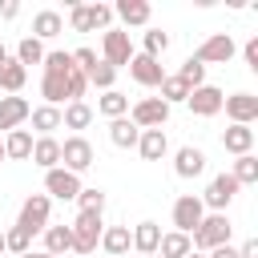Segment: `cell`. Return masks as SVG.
Instances as JSON below:
<instances>
[{
	"mask_svg": "<svg viewBox=\"0 0 258 258\" xmlns=\"http://www.w3.org/2000/svg\"><path fill=\"white\" fill-rule=\"evenodd\" d=\"M189 246L198 254H210L214 246H230V218L226 214H206L198 222V230L189 234Z\"/></svg>",
	"mask_w": 258,
	"mask_h": 258,
	"instance_id": "obj_1",
	"label": "cell"
},
{
	"mask_svg": "<svg viewBox=\"0 0 258 258\" xmlns=\"http://www.w3.org/2000/svg\"><path fill=\"white\" fill-rule=\"evenodd\" d=\"M69 234H73V250H77L81 258H89V254L101 246L105 222H101V214H77L73 226H69Z\"/></svg>",
	"mask_w": 258,
	"mask_h": 258,
	"instance_id": "obj_2",
	"label": "cell"
},
{
	"mask_svg": "<svg viewBox=\"0 0 258 258\" xmlns=\"http://www.w3.org/2000/svg\"><path fill=\"white\" fill-rule=\"evenodd\" d=\"M48 214H52V198H48V194H28L24 206H20L16 226H20L28 238H32V234H44V230H48Z\"/></svg>",
	"mask_w": 258,
	"mask_h": 258,
	"instance_id": "obj_3",
	"label": "cell"
},
{
	"mask_svg": "<svg viewBox=\"0 0 258 258\" xmlns=\"http://www.w3.org/2000/svg\"><path fill=\"white\" fill-rule=\"evenodd\" d=\"M101 60L109 69H125L133 60V40H129L125 28H105V36H101Z\"/></svg>",
	"mask_w": 258,
	"mask_h": 258,
	"instance_id": "obj_4",
	"label": "cell"
},
{
	"mask_svg": "<svg viewBox=\"0 0 258 258\" xmlns=\"http://www.w3.org/2000/svg\"><path fill=\"white\" fill-rule=\"evenodd\" d=\"M97 161V153H93V145L81 137V133H73V137H64L60 141V169H69V173H85L89 165Z\"/></svg>",
	"mask_w": 258,
	"mask_h": 258,
	"instance_id": "obj_5",
	"label": "cell"
},
{
	"mask_svg": "<svg viewBox=\"0 0 258 258\" xmlns=\"http://www.w3.org/2000/svg\"><path fill=\"white\" fill-rule=\"evenodd\" d=\"M234 52H238L234 36H230V32H214V36H206V40L198 44L194 60H202V64H230Z\"/></svg>",
	"mask_w": 258,
	"mask_h": 258,
	"instance_id": "obj_6",
	"label": "cell"
},
{
	"mask_svg": "<svg viewBox=\"0 0 258 258\" xmlns=\"http://www.w3.org/2000/svg\"><path fill=\"white\" fill-rule=\"evenodd\" d=\"M129 121H133L137 129H161V125L169 121V105H165L161 97H141V101L129 109Z\"/></svg>",
	"mask_w": 258,
	"mask_h": 258,
	"instance_id": "obj_7",
	"label": "cell"
},
{
	"mask_svg": "<svg viewBox=\"0 0 258 258\" xmlns=\"http://www.w3.org/2000/svg\"><path fill=\"white\" fill-rule=\"evenodd\" d=\"M242 185L230 177V173H218L210 185H206V194H202V206L210 210V214H226V206L234 202V194H238Z\"/></svg>",
	"mask_w": 258,
	"mask_h": 258,
	"instance_id": "obj_8",
	"label": "cell"
},
{
	"mask_svg": "<svg viewBox=\"0 0 258 258\" xmlns=\"http://www.w3.org/2000/svg\"><path fill=\"white\" fill-rule=\"evenodd\" d=\"M202 218H206V206H202L198 194H181V198L173 202V230H177V234H194Z\"/></svg>",
	"mask_w": 258,
	"mask_h": 258,
	"instance_id": "obj_9",
	"label": "cell"
},
{
	"mask_svg": "<svg viewBox=\"0 0 258 258\" xmlns=\"http://www.w3.org/2000/svg\"><path fill=\"white\" fill-rule=\"evenodd\" d=\"M222 101H226V93H222L218 85L189 89V97H185V105H189L194 117H218V113H222Z\"/></svg>",
	"mask_w": 258,
	"mask_h": 258,
	"instance_id": "obj_10",
	"label": "cell"
},
{
	"mask_svg": "<svg viewBox=\"0 0 258 258\" xmlns=\"http://www.w3.org/2000/svg\"><path fill=\"white\" fill-rule=\"evenodd\" d=\"M44 194L56 198V202H77V194H81V177L56 165V169L44 173Z\"/></svg>",
	"mask_w": 258,
	"mask_h": 258,
	"instance_id": "obj_11",
	"label": "cell"
},
{
	"mask_svg": "<svg viewBox=\"0 0 258 258\" xmlns=\"http://www.w3.org/2000/svg\"><path fill=\"white\" fill-rule=\"evenodd\" d=\"M125 69H129V77H133L141 89H157V85L165 81V69H161V60H153V56H145V52H133V60H129Z\"/></svg>",
	"mask_w": 258,
	"mask_h": 258,
	"instance_id": "obj_12",
	"label": "cell"
},
{
	"mask_svg": "<svg viewBox=\"0 0 258 258\" xmlns=\"http://www.w3.org/2000/svg\"><path fill=\"white\" fill-rule=\"evenodd\" d=\"M222 109H226V117L234 125H254L258 121V97L254 93H234V97L222 101Z\"/></svg>",
	"mask_w": 258,
	"mask_h": 258,
	"instance_id": "obj_13",
	"label": "cell"
},
{
	"mask_svg": "<svg viewBox=\"0 0 258 258\" xmlns=\"http://www.w3.org/2000/svg\"><path fill=\"white\" fill-rule=\"evenodd\" d=\"M28 113H32V105H28L24 97H0V133L20 129V125L28 121Z\"/></svg>",
	"mask_w": 258,
	"mask_h": 258,
	"instance_id": "obj_14",
	"label": "cell"
},
{
	"mask_svg": "<svg viewBox=\"0 0 258 258\" xmlns=\"http://www.w3.org/2000/svg\"><path fill=\"white\" fill-rule=\"evenodd\" d=\"M113 16H121L125 28H145L149 16H153V8H149L145 0H117V4H113Z\"/></svg>",
	"mask_w": 258,
	"mask_h": 258,
	"instance_id": "obj_15",
	"label": "cell"
},
{
	"mask_svg": "<svg viewBox=\"0 0 258 258\" xmlns=\"http://www.w3.org/2000/svg\"><path fill=\"white\" fill-rule=\"evenodd\" d=\"M69 73H73V69H69ZM69 73H44V77H40V97H44V105L60 109V105L69 101Z\"/></svg>",
	"mask_w": 258,
	"mask_h": 258,
	"instance_id": "obj_16",
	"label": "cell"
},
{
	"mask_svg": "<svg viewBox=\"0 0 258 258\" xmlns=\"http://www.w3.org/2000/svg\"><path fill=\"white\" fill-rule=\"evenodd\" d=\"M157 242H161V226H157V222H137L133 234H129V246H133L141 258L157 254Z\"/></svg>",
	"mask_w": 258,
	"mask_h": 258,
	"instance_id": "obj_17",
	"label": "cell"
},
{
	"mask_svg": "<svg viewBox=\"0 0 258 258\" xmlns=\"http://www.w3.org/2000/svg\"><path fill=\"white\" fill-rule=\"evenodd\" d=\"M137 153H141L145 161H161V157L169 153V137H165V129H141V137H137Z\"/></svg>",
	"mask_w": 258,
	"mask_h": 258,
	"instance_id": "obj_18",
	"label": "cell"
},
{
	"mask_svg": "<svg viewBox=\"0 0 258 258\" xmlns=\"http://www.w3.org/2000/svg\"><path fill=\"white\" fill-rule=\"evenodd\" d=\"M206 169V153L198 149V145H181L177 153H173V173L177 177H198Z\"/></svg>",
	"mask_w": 258,
	"mask_h": 258,
	"instance_id": "obj_19",
	"label": "cell"
},
{
	"mask_svg": "<svg viewBox=\"0 0 258 258\" xmlns=\"http://www.w3.org/2000/svg\"><path fill=\"white\" fill-rule=\"evenodd\" d=\"M64 32V16L60 12H52V8H40L36 16H32V36L44 44V40H52V36H60Z\"/></svg>",
	"mask_w": 258,
	"mask_h": 258,
	"instance_id": "obj_20",
	"label": "cell"
},
{
	"mask_svg": "<svg viewBox=\"0 0 258 258\" xmlns=\"http://www.w3.org/2000/svg\"><path fill=\"white\" fill-rule=\"evenodd\" d=\"M222 145H226V153H234V157L254 153V129H250V125H230V129L222 133Z\"/></svg>",
	"mask_w": 258,
	"mask_h": 258,
	"instance_id": "obj_21",
	"label": "cell"
},
{
	"mask_svg": "<svg viewBox=\"0 0 258 258\" xmlns=\"http://www.w3.org/2000/svg\"><path fill=\"white\" fill-rule=\"evenodd\" d=\"M28 157H32V133L28 129L4 133V161H28Z\"/></svg>",
	"mask_w": 258,
	"mask_h": 258,
	"instance_id": "obj_22",
	"label": "cell"
},
{
	"mask_svg": "<svg viewBox=\"0 0 258 258\" xmlns=\"http://www.w3.org/2000/svg\"><path fill=\"white\" fill-rule=\"evenodd\" d=\"M28 161H36L44 173H48V169H56V165H60V141H56V137H36V141H32V157H28Z\"/></svg>",
	"mask_w": 258,
	"mask_h": 258,
	"instance_id": "obj_23",
	"label": "cell"
},
{
	"mask_svg": "<svg viewBox=\"0 0 258 258\" xmlns=\"http://www.w3.org/2000/svg\"><path fill=\"white\" fill-rule=\"evenodd\" d=\"M24 81H28V69H24L16 56H8V60L0 64V89H4L8 97H16V93L24 89Z\"/></svg>",
	"mask_w": 258,
	"mask_h": 258,
	"instance_id": "obj_24",
	"label": "cell"
},
{
	"mask_svg": "<svg viewBox=\"0 0 258 258\" xmlns=\"http://www.w3.org/2000/svg\"><path fill=\"white\" fill-rule=\"evenodd\" d=\"M137 137H141V129H137L129 117H117V121H109V141H113L117 149H137Z\"/></svg>",
	"mask_w": 258,
	"mask_h": 258,
	"instance_id": "obj_25",
	"label": "cell"
},
{
	"mask_svg": "<svg viewBox=\"0 0 258 258\" xmlns=\"http://www.w3.org/2000/svg\"><path fill=\"white\" fill-rule=\"evenodd\" d=\"M69 250H73L69 226H48V230H44V254H48V258H64Z\"/></svg>",
	"mask_w": 258,
	"mask_h": 258,
	"instance_id": "obj_26",
	"label": "cell"
},
{
	"mask_svg": "<svg viewBox=\"0 0 258 258\" xmlns=\"http://www.w3.org/2000/svg\"><path fill=\"white\" fill-rule=\"evenodd\" d=\"M194 246H189V234H177V230H169V234H161V242H157V258H185Z\"/></svg>",
	"mask_w": 258,
	"mask_h": 258,
	"instance_id": "obj_27",
	"label": "cell"
},
{
	"mask_svg": "<svg viewBox=\"0 0 258 258\" xmlns=\"http://www.w3.org/2000/svg\"><path fill=\"white\" fill-rule=\"evenodd\" d=\"M60 125H64V129H89V125H93V109H89L85 101H73V105L60 109Z\"/></svg>",
	"mask_w": 258,
	"mask_h": 258,
	"instance_id": "obj_28",
	"label": "cell"
},
{
	"mask_svg": "<svg viewBox=\"0 0 258 258\" xmlns=\"http://www.w3.org/2000/svg\"><path fill=\"white\" fill-rule=\"evenodd\" d=\"M28 117H32V129H36V137H52V129H60V109H52V105H40V109H32Z\"/></svg>",
	"mask_w": 258,
	"mask_h": 258,
	"instance_id": "obj_29",
	"label": "cell"
},
{
	"mask_svg": "<svg viewBox=\"0 0 258 258\" xmlns=\"http://www.w3.org/2000/svg\"><path fill=\"white\" fill-rule=\"evenodd\" d=\"M101 250L113 254V258H121V254L129 250V226H105V234H101Z\"/></svg>",
	"mask_w": 258,
	"mask_h": 258,
	"instance_id": "obj_30",
	"label": "cell"
},
{
	"mask_svg": "<svg viewBox=\"0 0 258 258\" xmlns=\"http://www.w3.org/2000/svg\"><path fill=\"white\" fill-rule=\"evenodd\" d=\"M97 109H101L109 121H117V117H129V97H125L121 89H109V93L97 101Z\"/></svg>",
	"mask_w": 258,
	"mask_h": 258,
	"instance_id": "obj_31",
	"label": "cell"
},
{
	"mask_svg": "<svg viewBox=\"0 0 258 258\" xmlns=\"http://www.w3.org/2000/svg\"><path fill=\"white\" fill-rule=\"evenodd\" d=\"M157 89H161V101H165L169 109H173V105H185V97H189V85H185L177 73H173V77H165Z\"/></svg>",
	"mask_w": 258,
	"mask_h": 258,
	"instance_id": "obj_32",
	"label": "cell"
},
{
	"mask_svg": "<svg viewBox=\"0 0 258 258\" xmlns=\"http://www.w3.org/2000/svg\"><path fill=\"white\" fill-rule=\"evenodd\" d=\"M230 177H234L238 185H254V181H258V157H254V153H242V157H234V169H230Z\"/></svg>",
	"mask_w": 258,
	"mask_h": 258,
	"instance_id": "obj_33",
	"label": "cell"
},
{
	"mask_svg": "<svg viewBox=\"0 0 258 258\" xmlns=\"http://www.w3.org/2000/svg\"><path fill=\"white\" fill-rule=\"evenodd\" d=\"M165 48H169V32H161V28H145L141 52H145V56H153V60H161V56H165Z\"/></svg>",
	"mask_w": 258,
	"mask_h": 258,
	"instance_id": "obj_34",
	"label": "cell"
},
{
	"mask_svg": "<svg viewBox=\"0 0 258 258\" xmlns=\"http://www.w3.org/2000/svg\"><path fill=\"white\" fill-rule=\"evenodd\" d=\"M77 206H81V214H105V189H97V185H81Z\"/></svg>",
	"mask_w": 258,
	"mask_h": 258,
	"instance_id": "obj_35",
	"label": "cell"
},
{
	"mask_svg": "<svg viewBox=\"0 0 258 258\" xmlns=\"http://www.w3.org/2000/svg\"><path fill=\"white\" fill-rule=\"evenodd\" d=\"M16 60H20L24 69H28V64H40V60H44V44H40L36 36H24V40L16 44Z\"/></svg>",
	"mask_w": 258,
	"mask_h": 258,
	"instance_id": "obj_36",
	"label": "cell"
},
{
	"mask_svg": "<svg viewBox=\"0 0 258 258\" xmlns=\"http://www.w3.org/2000/svg\"><path fill=\"white\" fill-rule=\"evenodd\" d=\"M85 77H89V85H97L101 93H109V89H113V81H117V69H109L105 60H97V64H93Z\"/></svg>",
	"mask_w": 258,
	"mask_h": 258,
	"instance_id": "obj_37",
	"label": "cell"
},
{
	"mask_svg": "<svg viewBox=\"0 0 258 258\" xmlns=\"http://www.w3.org/2000/svg\"><path fill=\"white\" fill-rule=\"evenodd\" d=\"M4 250L20 258V254H28V250H32V238H28L20 226H12V230H4Z\"/></svg>",
	"mask_w": 258,
	"mask_h": 258,
	"instance_id": "obj_38",
	"label": "cell"
},
{
	"mask_svg": "<svg viewBox=\"0 0 258 258\" xmlns=\"http://www.w3.org/2000/svg\"><path fill=\"white\" fill-rule=\"evenodd\" d=\"M85 20H89V28H109L113 24V4H85Z\"/></svg>",
	"mask_w": 258,
	"mask_h": 258,
	"instance_id": "obj_39",
	"label": "cell"
},
{
	"mask_svg": "<svg viewBox=\"0 0 258 258\" xmlns=\"http://www.w3.org/2000/svg\"><path fill=\"white\" fill-rule=\"evenodd\" d=\"M177 77H181V81H185L189 89H202V85H206V64L189 56V60H185V64L177 69Z\"/></svg>",
	"mask_w": 258,
	"mask_h": 258,
	"instance_id": "obj_40",
	"label": "cell"
},
{
	"mask_svg": "<svg viewBox=\"0 0 258 258\" xmlns=\"http://www.w3.org/2000/svg\"><path fill=\"white\" fill-rule=\"evenodd\" d=\"M97 60H101V56H97V52H93V48H77V52H73V64H77V69H81V73H89V69H93V64H97Z\"/></svg>",
	"mask_w": 258,
	"mask_h": 258,
	"instance_id": "obj_41",
	"label": "cell"
},
{
	"mask_svg": "<svg viewBox=\"0 0 258 258\" xmlns=\"http://www.w3.org/2000/svg\"><path fill=\"white\" fill-rule=\"evenodd\" d=\"M242 56H246V69L258 73V36H250V40L242 44Z\"/></svg>",
	"mask_w": 258,
	"mask_h": 258,
	"instance_id": "obj_42",
	"label": "cell"
},
{
	"mask_svg": "<svg viewBox=\"0 0 258 258\" xmlns=\"http://www.w3.org/2000/svg\"><path fill=\"white\" fill-rule=\"evenodd\" d=\"M238 258H258V238H246L238 246Z\"/></svg>",
	"mask_w": 258,
	"mask_h": 258,
	"instance_id": "obj_43",
	"label": "cell"
},
{
	"mask_svg": "<svg viewBox=\"0 0 258 258\" xmlns=\"http://www.w3.org/2000/svg\"><path fill=\"white\" fill-rule=\"evenodd\" d=\"M0 16H4V20H16V16H20V4H16V0H4V4H0Z\"/></svg>",
	"mask_w": 258,
	"mask_h": 258,
	"instance_id": "obj_44",
	"label": "cell"
},
{
	"mask_svg": "<svg viewBox=\"0 0 258 258\" xmlns=\"http://www.w3.org/2000/svg\"><path fill=\"white\" fill-rule=\"evenodd\" d=\"M206 258H238V250H234V246H214Z\"/></svg>",
	"mask_w": 258,
	"mask_h": 258,
	"instance_id": "obj_45",
	"label": "cell"
},
{
	"mask_svg": "<svg viewBox=\"0 0 258 258\" xmlns=\"http://www.w3.org/2000/svg\"><path fill=\"white\" fill-rule=\"evenodd\" d=\"M20 258H48L44 250H28V254H20Z\"/></svg>",
	"mask_w": 258,
	"mask_h": 258,
	"instance_id": "obj_46",
	"label": "cell"
},
{
	"mask_svg": "<svg viewBox=\"0 0 258 258\" xmlns=\"http://www.w3.org/2000/svg\"><path fill=\"white\" fill-rule=\"evenodd\" d=\"M4 60H8V48H4V40H0V64H4Z\"/></svg>",
	"mask_w": 258,
	"mask_h": 258,
	"instance_id": "obj_47",
	"label": "cell"
},
{
	"mask_svg": "<svg viewBox=\"0 0 258 258\" xmlns=\"http://www.w3.org/2000/svg\"><path fill=\"white\" fill-rule=\"evenodd\" d=\"M185 258H206V254H198V250H189V254H185Z\"/></svg>",
	"mask_w": 258,
	"mask_h": 258,
	"instance_id": "obj_48",
	"label": "cell"
},
{
	"mask_svg": "<svg viewBox=\"0 0 258 258\" xmlns=\"http://www.w3.org/2000/svg\"><path fill=\"white\" fill-rule=\"evenodd\" d=\"M0 161H4V137H0Z\"/></svg>",
	"mask_w": 258,
	"mask_h": 258,
	"instance_id": "obj_49",
	"label": "cell"
},
{
	"mask_svg": "<svg viewBox=\"0 0 258 258\" xmlns=\"http://www.w3.org/2000/svg\"><path fill=\"white\" fill-rule=\"evenodd\" d=\"M0 254H4V234H0Z\"/></svg>",
	"mask_w": 258,
	"mask_h": 258,
	"instance_id": "obj_50",
	"label": "cell"
},
{
	"mask_svg": "<svg viewBox=\"0 0 258 258\" xmlns=\"http://www.w3.org/2000/svg\"><path fill=\"white\" fill-rule=\"evenodd\" d=\"M149 258H157V254H149Z\"/></svg>",
	"mask_w": 258,
	"mask_h": 258,
	"instance_id": "obj_51",
	"label": "cell"
}]
</instances>
